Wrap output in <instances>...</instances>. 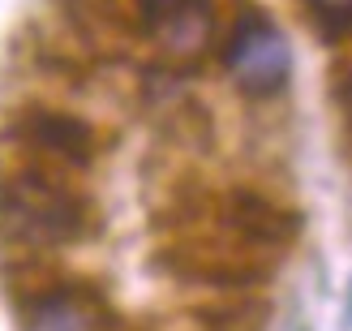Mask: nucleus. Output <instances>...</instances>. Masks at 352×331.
I'll return each instance as SVG.
<instances>
[{"label":"nucleus","mask_w":352,"mask_h":331,"mask_svg":"<svg viewBox=\"0 0 352 331\" xmlns=\"http://www.w3.org/2000/svg\"><path fill=\"white\" fill-rule=\"evenodd\" d=\"M0 220L30 246H65L86 233V206L43 172H17L0 185Z\"/></svg>","instance_id":"1"},{"label":"nucleus","mask_w":352,"mask_h":331,"mask_svg":"<svg viewBox=\"0 0 352 331\" xmlns=\"http://www.w3.org/2000/svg\"><path fill=\"white\" fill-rule=\"evenodd\" d=\"M223 65L232 69V78L245 91H275V86H284L292 69V52H288V39L267 17H245L228 39Z\"/></svg>","instance_id":"2"},{"label":"nucleus","mask_w":352,"mask_h":331,"mask_svg":"<svg viewBox=\"0 0 352 331\" xmlns=\"http://www.w3.org/2000/svg\"><path fill=\"white\" fill-rule=\"evenodd\" d=\"M142 17L172 56H198L215 30V0H142Z\"/></svg>","instance_id":"3"},{"label":"nucleus","mask_w":352,"mask_h":331,"mask_svg":"<svg viewBox=\"0 0 352 331\" xmlns=\"http://www.w3.org/2000/svg\"><path fill=\"white\" fill-rule=\"evenodd\" d=\"M22 134L34 147L60 155V160H74V164H86L91 160V147H95L91 129L78 116H65V112H30L22 120Z\"/></svg>","instance_id":"4"},{"label":"nucleus","mask_w":352,"mask_h":331,"mask_svg":"<svg viewBox=\"0 0 352 331\" xmlns=\"http://www.w3.org/2000/svg\"><path fill=\"white\" fill-rule=\"evenodd\" d=\"M26 331H95V319L78 297L69 292H56V297H43L30 310Z\"/></svg>","instance_id":"5"},{"label":"nucleus","mask_w":352,"mask_h":331,"mask_svg":"<svg viewBox=\"0 0 352 331\" xmlns=\"http://www.w3.org/2000/svg\"><path fill=\"white\" fill-rule=\"evenodd\" d=\"M322 17H352V0H309Z\"/></svg>","instance_id":"6"},{"label":"nucleus","mask_w":352,"mask_h":331,"mask_svg":"<svg viewBox=\"0 0 352 331\" xmlns=\"http://www.w3.org/2000/svg\"><path fill=\"white\" fill-rule=\"evenodd\" d=\"M340 99H344V108H348V116H352V78L340 86Z\"/></svg>","instance_id":"7"}]
</instances>
